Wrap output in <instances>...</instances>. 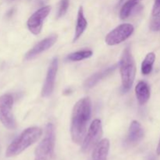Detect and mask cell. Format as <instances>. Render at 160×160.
Listing matches in <instances>:
<instances>
[{
  "mask_svg": "<svg viewBox=\"0 0 160 160\" xmlns=\"http://www.w3.org/2000/svg\"><path fill=\"white\" fill-rule=\"evenodd\" d=\"M160 14V0H155L152 9V15L157 16Z\"/></svg>",
  "mask_w": 160,
  "mask_h": 160,
  "instance_id": "cell-21",
  "label": "cell"
},
{
  "mask_svg": "<svg viewBox=\"0 0 160 160\" xmlns=\"http://www.w3.org/2000/svg\"><path fill=\"white\" fill-rule=\"evenodd\" d=\"M144 130L142 125L137 120H134L131 123L128 137L126 139V144L129 146L135 145L143 138Z\"/></svg>",
  "mask_w": 160,
  "mask_h": 160,
  "instance_id": "cell-11",
  "label": "cell"
},
{
  "mask_svg": "<svg viewBox=\"0 0 160 160\" xmlns=\"http://www.w3.org/2000/svg\"><path fill=\"white\" fill-rule=\"evenodd\" d=\"M102 135V126L101 120H93L90 125L87 135L84 137L82 143V152L84 153H88L92 148H95L97 144L99 142L100 138Z\"/></svg>",
  "mask_w": 160,
  "mask_h": 160,
  "instance_id": "cell-6",
  "label": "cell"
},
{
  "mask_svg": "<svg viewBox=\"0 0 160 160\" xmlns=\"http://www.w3.org/2000/svg\"><path fill=\"white\" fill-rule=\"evenodd\" d=\"M58 70V59L54 58L50 63L49 67L47 72L46 78H45V83H44L43 88L42 90V96L46 97L50 96L52 95L54 89L55 81H56V73Z\"/></svg>",
  "mask_w": 160,
  "mask_h": 160,
  "instance_id": "cell-9",
  "label": "cell"
},
{
  "mask_svg": "<svg viewBox=\"0 0 160 160\" xmlns=\"http://www.w3.org/2000/svg\"><path fill=\"white\" fill-rule=\"evenodd\" d=\"M150 28L153 31H160V14L157 16H155V17L151 22Z\"/></svg>",
  "mask_w": 160,
  "mask_h": 160,
  "instance_id": "cell-20",
  "label": "cell"
},
{
  "mask_svg": "<svg viewBox=\"0 0 160 160\" xmlns=\"http://www.w3.org/2000/svg\"><path fill=\"white\" fill-rule=\"evenodd\" d=\"M91 113L92 102L88 97L81 98L74 105L70 125V134L74 143L79 145L84 141Z\"/></svg>",
  "mask_w": 160,
  "mask_h": 160,
  "instance_id": "cell-1",
  "label": "cell"
},
{
  "mask_svg": "<svg viewBox=\"0 0 160 160\" xmlns=\"http://www.w3.org/2000/svg\"><path fill=\"white\" fill-rule=\"evenodd\" d=\"M117 68V65H114L112 67H109L107 69H105V70H101V71L98 72V73H95V74L92 75L89 78H88L86 80L85 83H84V87L87 89L91 88L94 87L96 84H98L100 81L103 79V78H106L107 76L110 75L114 70Z\"/></svg>",
  "mask_w": 160,
  "mask_h": 160,
  "instance_id": "cell-13",
  "label": "cell"
},
{
  "mask_svg": "<svg viewBox=\"0 0 160 160\" xmlns=\"http://www.w3.org/2000/svg\"><path fill=\"white\" fill-rule=\"evenodd\" d=\"M42 134L41 128L37 127L29 128L24 130L7 148L6 157H12L23 152L25 149L37 142Z\"/></svg>",
  "mask_w": 160,
  "mask_h": 160,
  "instance_id": "cell-2",
  "label": "cell"
},
{
  "mask_svg": "<svg viewBox=\"0 0 160 160\" xmlns=\"http://www.w3.org/2000/svg\"><path fill=\"white\" fill-rule=\"evenodd\" d=\"M120 70L122 81V91L123 92H127L132 87L136 74L134 59L129 48H126L123 52L120 62Z\"/></svg>",
  "mask_w": 160,
  "mask_h": 160,
  "instance_id": "cell-3",
  "label": "cell"
},
{
  "mask_svg": "<svg viewBox=\"0 0 160 160\" xmlns=\"http://www.w3.org/2000/svg\"><path fill=\"white\" fill-rule=\"evenodd\" d=\"M109 146L110 144L108 139L100 141L94 148L92 160H107Z\"/></svg>",
  "mask_w": 160,
  "mask_h": 160,
  "instance_id": "cell-12",
  "label": "cell"
},
{
  "mask_svg": "<svg viewBox=\"0 0 160 160\" xmlns=\"http://www.w3.org/2000/svg\"><path fill=\"white\" fill-rule=\"evenodd\" d=\"M142 0H128L120 9V17L122 20L128 18Z\"/></svg>",
  "mask_w": 160,
  "mask_h": 160,
  "instance_id": "cell-16",
  "label": "cell"
},
{
  "mask_svg": "<svg viewBox=\"0 0 160 160\" xmlns=\"http://www.w3.org/2000/svg\"><path fill=\"white\" fill-rule=\"evenodd\" d=\"M156 153H157V155H159V156H160V140H159V144H158L157 149H156Z\"/></svg>",
  "mask_w": 160,
  "mask_h": 160,
  "instance_id": "cell-22",
  "label": "cell"
},
{
  "mask_svg": "<svg viewBox=\"0 0 160 160\" xmlns=\"http://www.w3.org/2000/svg\"><path fill=\"white\" fill-rule=\"evenodd\" d=\"M57 41V35L54 34V35H51L49 37L43 39L42 41H41L40 42H38V44H36L26 55H25V59L27 60H30V59H32L34 58H35L36 56H38L39 54L42 53L43 52L46 51L48 48H51L53 45Z\"/></svg>",
  "mask_w": 160,
  "mask_h": 160,
  "instance_id": "cell-10",
  "label": "cell"
},
{
  "mask_svg": "<svg viewBox=\"0 0 160 160\" xmlns=\"http://www.w3.org/2000/svg\"><path fill=\"white\" fill-rule=\"evenodd\" d=\"M55 128L52 123L46 125L43 139L39 143L34 152V160H52L54 156Z\"/></svg>",
  "mask_w": 160,
  "mask_h": 160,
  "instance_id": "cell-4",
  "label": "cell"
},
{
  "mask_svg": "<svg viewBox=\"0 0 160 160\" xmlns=\"http://www.w3.org/2000/svg\"><path fill=\"white\" fill-rule=\"evenodd\" d=\"M156 60V55L154 52H149L146 55L142 63V73L144 75H148L152 71L153 65Z\"/></svg>",
  "mask_w": 160,
  "mask_h": 160,
  "instance_id": "cell-17",
  "label": "cell"
},
{
  "mask_svg": "<svg viewBox=\"0 0 160 160\" xmlns=\"http://www.w3.org/2000/svg\"><path fill=\"white\" fill-rule=\"evenodd\" d=\"M88 26L87 20L84 17V9L82 6H80L78 12V19H77V25L75 28L74 38H73V42H77L80 38L84 31L86 30Z\"/></svg>",
  "mask_w": 160,
  "mask_h": 160,
  "instance_id": "cell-15",
  "label": "cell"
},
{
  "mask_svg": "<svg viewBox=\"0 0 160 160\" xmlns=\"http://www.w3.org/2000/svg\"><path fill=\"white\" fill-rule=\"evenodd\" d=\"M137 99L140 105H145L150 98V88L145 81H140L135 87Z\"/></svg>",
  "mask_w": 160,
  "mask_h": 160,
  "instance_id": "cell-14",
  "label": "cell"
},
{
  "mask_svg": "<svg viewBox=\"0 0 160 160\" xmlns=\"http://www.w3.org/2000/svg\"><path fill=\"white\" fill-rule=\"evenodd\" d=\"M69 7V0H61L59 4V11H58V17H62L67 13V9Z\"/></svg>",
  "mask_w": 160,
  "mask_h": 160,
  "instance_id": "cell-19",
  "label": "cell"
},
{
  "mask_svg": "<svg viewBox=\"0 0 160 160\" xmlns=\"http://www.w3.org/2000/svg\"><path fill=\"white\" fill-rule=\"evenodd\" d=\"M13 98L11 95L6 94L0 96V122L7 129L16 128V122L12 114Z\"/></svg>",
  "mask_w": 160,
  "mask_h": 160,
  "instance_id": "cell-5",
  "label": "cell"
},
{
  "mask_svg": "<svg viewBox=\"0 0 160 160\" xmlns=\"http://www.w3.org/2000/svg\"><path fill=\"white\" fill-rule=\"evenodd\" d=\"M92 55L93 52L91 50H81L69 54L67 56V59L69 61H81L90 58Z\"/></svg>",
  "mask_w": 160,
  "mask_h": 160,
  "instance_id": "cell-18",
  "label": "cell"
},
{
  "mask_svg": "<svg viewBox=\"0 0 160 160\" xmlns=\"http://www.w3.org/2000/svg\"><path fill=\"white\" fill-rule=\"evenodd\" d=\"M134 28L131 23L119 25L106 36V43L109 45H116L129 38L134 33Z\"/></svg>",
  "mask_w": 160,
  "mask_h": 160,
  "instance_id": "cell-7",
  "label": "cell"
},
{
  "mask_svg": "<svg viewBox=\"0 0 160 160\" xmlns=\"http://www.w3.org/2000/svg\"><path fill=\"white\" fill-rule=\"evenodd\" d=\"M50 11H51V7L49 6H44L36 11L35 12H34L30 17L27 24H28V30L33 34L37 35V34H40V32L42 31V26H43L44 20L49 14Z\"/></svg>",
  "mask_w": 160,
  "mask_h": 160,
  "instance_id": "cell-8",
  "label": "cell"
}]
</instances>
